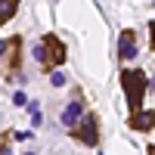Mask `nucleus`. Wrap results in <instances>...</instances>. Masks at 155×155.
<instances>
[{
  "label": "nucleus",
  "mask_w": 155,
  "mask_h": 155,
  "mask_svg": "<svg viewBox=\"0 0 155 155\" xmlns=\"http://www.w3.org/2000/svg\"><path fill=\"white\" fill-rule=\"evenodd\" d=\"M149 28H152V47H155V22H152V25H149Z\"/></svg>",
  "instance_id": "obj_11"
},
{
  "label": "nucleus",
  "mask_w": 155,
  "mask_h": 155,
  "mask_svg": "<svg viewBox=\"0 0 155 155\" xmlns=\"http://www.w3.org/2000/svg\"><path fill=\"white\" fill-rule=\"evenodd\" d=\"M50 81H53V87H65V74H62V71H53V74H50Z\"/></svg>",
  "instance_id": "obj_7"
},
{
  "label": "nucleus",
  "mask_w": 155,
  "mask_h": 155,
  "mask_svg": "<svg viewBox=\"0 0 155 155\" xmlns=\"http://www.w3.org/2000/svg\"><path fill=\"white\" fill-rule=\"evenodd\" d=\"M118 47H121V56H124V59H134V56H137L134 31H124V34H121V41H118Z\"/></svg>",
  "instance_id": "obj_4"
},
{
  "label": "nucleus",
  "mask_w": 155,
  "mask_h": 155,
  "mask_svg": "<svg viewBox=\"0 0 155 155\" xmlns=\"http://www.w3.org/2000/svg\"><path fill=\"white\" fill-rule=\"evenodd\" d=\"M78 118H81V102H68L65 112H62V124H65V127H74Z\"/></svg>",
  "instance_id": "obj_5"
},
{
  "label": "nucleus",
  "mask_w": 155,
  "mask_h": 155,
  "mask_svg": "<svg viewBox=\"0 0 155 155\" xmlns=\"http://www.w3.org/2000/svg\"><path fill=\"white\" fill-rule=\"evenodd\" d=\"M149 155H155V146H152V149H149Z\"/></svg>",
  "instance_id": "obj_12"
},
{
  "label": "nucleus",
  "mask_w": 155,
  "mask_h": 155,
  "mask_svg": "<svg viewBox=\"0 0 155 155\" xmlns=\"http://www.w3.org/2000/svg\"><path fill=\"white\" fill-rule=\"evenodd\" d=\"M0 155H9V146H6V140H0Z\"/></svg>",
  "instance_id": "obj_9"
},
{
  "label": "nucleus",
  "mask_w": 155,
  "mask_h": 155,
  "mask_svg": "<svg viewBox=\"0 0 155 155\" xmlns=\"http://www.w3.org/2000/svg\"><path fill=\"white\" fill-rule=\"evenodd\" d=\"M28 155H31V152H28Z\"/></svg>",
  "instance_id": "obj_13"
},
{
  "label": "nucleus",
  "mask_w": 155,
  "mask_h": 155,
  "mask_svg": "<svg viewBox=\"0 0 155 155\" xmlns=\"http://www.w3.org/2000/svg\"><path fill=\"white\" fill-rule=\"evenodd\" d=\"M6 50H9V41H0V56H3Z\"/></svg>",
  "instance_id": "obj_10"
},
{
  "label": "nucleus",
  "mask_w": 155,
  "mask_h": 155,
  "mask_svg": "<svg viewBox=\"0 0 155 155\" xmlns=\"http://www.w3.org/2000/svg\"><path fill=\"white\" fill-rule=\"evenodd\" d=\"M12 102H16V106H25V102H28V99H25V93H22V90H19V93L12 96Z\"/></svg>",
  "instance_id": "obj_8"
},
{
  "label": "nucleus",
  "mask_w": 155,
  "mask_h": 155,
  "mask_svg": "<svg viewBox=\"0 0 155 155\" xmlns=\"http://www.w3.org/2000/svg\"><path fill=\"white\" fill-rule=\"evenodd\" d=\"M74 137L87 146H96L99 143V134H96V115H84L81 127H74Z\"/></svg>",
  "instance_id": "obj_2"
},
{
  "label": "nucleus",
  "mask_w": 155,
  "mask_h": 155,
  "mask_svg": "<svg viewBox=\"0 0 155 155\" xmlns=\"http://www.w3.org/2000/svg\"><path fill=\"white\" fill-rule=\"evenodd\" d=\"M12 12H16V3H0V22H3V19H9Z\"/></svg>",
  "instance_id": "obj_6"
},
{
  "label": "nucleus",
  "mask_w": 155,
  "mask_h": 155,
  "mask_svg": "<svg viewBox=\"0 0 155 155\" xmlns=\"http://www.w3.org/2000/svg\"><path fill=\"white\" fill-rule=\"evenodd\" d=\"M127 124H130L134 130H152L155 127V112H134Z\"/></svg>",
  "instance_id": "obj_3"
},
{
  "label": "nucleus",
  "mask_w": 155,
  "mask_h": 155,
  "mask_svg": "<svg viewBox=\"0 0 155 155\" xmlns=\"http://www.w3.org/2000/svg\"><path fill=\"white\" fill-rule=\"evenodd\" d=\"M121 84L127 90V99H130V109H140V102H143V90L149 84V78L143 71H124L121 74Z\"/></svg>",
  "instance_id": "obj_1"
}]
</instances>
